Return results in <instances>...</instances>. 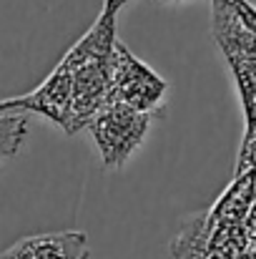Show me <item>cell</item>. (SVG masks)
<instances>
[{"label":"cell","instance_id":"8992f818","mask_svg":"<svg viewBox=\"0 0 256 259\" xmlns=\"http://www.w3.org/2000/svg\"><path fill=\"white\" fill-rule=\"evenodd\" d=\"M126 3H128V0H103V8H106V10H111V13H118Z\"/></svg>","mask_w":256,"mask_h":259},{"label":"cell","instance_id":"3957f363","mask_svg":"<svg viewBox=\"0 0 256 259\" xmlns=\"http://www.w3.org/2000/svg\"><path fill=\"white\" fill-rule=\"evenodd\" d=\"M166 81L136 58L121 40L113 51V73H111V103H123L141 113H164Z\"/></svg>","mask_w":256,"mask_h":259},{"label":"cell","instance_id":"5b68a950","mask_svg":"<svg viewBox=\"0 0 256 259\" xmlns=\"http://www.w3.org/2000/svg\"><path fill=\"white\" fill-rule=\"evenodd\" d=\"M28 136V113H0V166L13 159Z\"/></svg>","mask_w":256,"mask_h":259},{"label":"cell","instance_id":"7a4b0ae2","mask_svg":"<svg viewBox=\"0 0 256 259\" xmlns=\"http://www.w3.org/2000/svg\"><path fill=\"white\" fill-rule=\"evenodd\" d=\"M164 113H141L123 103H108L90 118L85 131L90 134V141L100 154L103 166L123 169L128 159L143 146L151 126Z\"/></svg>","mask_w":256,"mask_h":259},{"label":"cell","instance_id":"277c9868","mask_svg":"<svg viewBox=\"0 0 256 259\" xmlns=\"http://www.w3.org/2000/svg\"><path fill=\"white\" fill-rule=\"evenodd\" d=\"M0 259H90L88 234L83 229L30 234L0 252Z\"/></svg>","mask_w":256,"mask_h":259},{"label":"cell","instance_id":"52a82bcc","mask_svg":"<svg viewBox=\"0 0 256 259\" xmlns=\"http://www.w3.org/2000/svg\"><path fill=\"white\" fill-rule=\"evenodd\" d=\"M156 3H181V0H156Z\"/></svg>","mask_w":256,"mask_h":259},{"label":"cell","instance_id":"6da1fadb","mask_svg":"<svg viewBox=\"0 0 256 259\" xmlns=\"http://www.w3.org/2000/svg\"><path fill=\"white\" fill-rule=\"evenodd\" d=\"M116 18L103 8L100 18L90 25V30L66 53L73 63V96L63 121V131L68 136L85 131L90 118L111 103V73H113V51H116Z\"/></svg>","mask_w":256,"mask_h":259}]
</instances>
